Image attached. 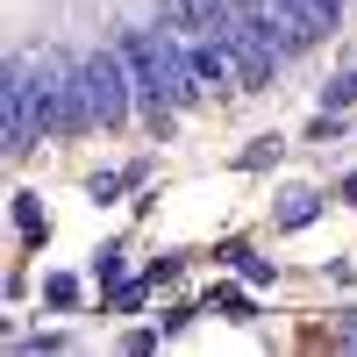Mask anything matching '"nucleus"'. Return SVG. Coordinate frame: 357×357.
<instances>
[{"instance_id": "obj_1", "label": "nucleus", "mask_w": 357, "mask_h": 357, "mask_svg": "<svg viewBox=\"0 0 357 357\" xmlns=\"http://www.w3.org/2000/svg\"><path fill=\"white\" fill-rule=\"evenodd\" d=\"M129 50V65H136V93L151 100V107H186L200 93V79H193V57L178 50L165 29H143V36L122 43Z\"/></svg>"}, {"instance_id": "obj_2", "label": "nucleus", "mask_w": 357, "mask_h": 357, "mask_svg": "<svg viewBox=\"0 0 357 357\" xmlns=\"http://www.w3.org/2000/svg\"><path fill=\"white\" fill-rule=\"evenodd\" d=\"M29 86H36V114H43V129H50V136H72V129H86V122H93V100H86V72H79V65H65L57 50L29 57Z\"/></svg>"}, {"instance_id": "obj_3", "label": "nucleus", "mask_w": 357, "mask_h": 357, "mask_svg": "<svg viewBox=\"0 0 357 357\" xmlns=\"http://www.w3.org/2000/svg\"><path fill=\"white\" fill-rule=\"evenodd\" d=\"M86 100H93V122H122V114H129V50H93V57H86Z\"/></svg>"}, {"instance_id": "obj_4", "label": "nucleus", "mask_w": 357, "mask_h": 357, "mask_svg": "<svg viewBox=\"0 0 357 357\" xmlns=\"http://www.w3.org/2000/svg\"><path fill=\"white\" fill-rule=\"evenodd\" d=\"M257 8H264V22L279 29L286 50H301V43H314V36L336 29V0H257Z\"/></svg>"}, {"instance_id": "obj_5", "label": "nucleus", "mask_w": 357, "mask_h": 357, "mask_svg": "<svg viewBox=\"0 0 357 357\" xmlns=\"http://www.w3.org/2000/svg\"><path fill=\"white\" fill-rule=\"evenodd\" d=\"M36 136H50V129H43V114H36L29 57H15V65H8V158H29V151H36Z\"/></svg>"}, {"instance_id": "obj_6", "label": "nucleus", "mask_w": 357, "mask_h": 357, "mask_svg": "<svg viewBox=\"0 0 357 357\" xmlns=\"http://www.w3.org/2000/svg\"><path fill=\"white\" fill-rule=\"evenodd\" d=\"M193 79H200V93H222L229 79H243V72H236V50H229L222 36H207V43L193 50Z\"/></svg>"}, {"instance_id": "obj_7", "label": "nucleus", "mask_w": 357, "mask_h": 357, "mask_svg": "<svg viewBox=\"0 0 357 357\" xmlns=\"http://www.w3.org/2000/svg\"><path fill=\"white\" fill-rule=\"evenodd\" d=\"M314 207H321L314 193H286V207H279V229H307V222H314Z\"/></svg>"}, {"instance_id": "obj_8", "label": "nucleus", "mask_w": 357, "mask_h": 357, "mask_svg": "<svg viewBox=\"0 0 357 357\" xmlns=\"http://www.w3.org/2000/svg\"><path fill=\"white\" fill-rule=\"evenodd\" d=\"M15 222H22V236H50V222H43V207L29 200V193H15Z\"/></svg>"}, {"instance_id": "obj_9", "label": "nucleus", "mask_w": 357, "mask_h": 357, "mask_svg": "<svg viewBox=\"0 0 357 357\" xmlns=\"http://www.w3.org/2000/svg\"><path fill=\"white\" fill-rule=\"evenodd\" d=\"M215 307H222V314H236V321H250V301H243L236 286H222V293H215Z\"/></svg>"}, {"instance_id": "obj_10", "label": "nucleus", "mask_w": 357, "mask_h": 357, "mask_svg": "<svg viewBox=\"0 0 357 357\" xmlns=\"http://www.w3.org/2000/svg\"><path fill=\"white\" fill-rule=\"evenodd\" d=\"M350 100H357V72H343V79L329 86V107H350Z\"/></svg>"}, {"instance_id": "obj_11", "label": "nucleus", "mask_w": 357, "mask_h": 357, "mask_svg": "<svg viewBox=\"0 0 357 357\" xmlns=\"http://www.w3.org/2000/svg\"><path fill=\"white\" fill-rule=\"evenodd\" d=\"M343 200H350V207H357V172H350V178H343Z\"/></svg>"}]
</instances>
